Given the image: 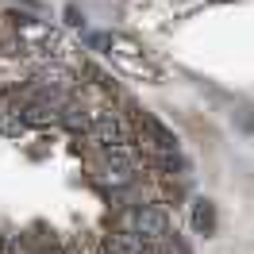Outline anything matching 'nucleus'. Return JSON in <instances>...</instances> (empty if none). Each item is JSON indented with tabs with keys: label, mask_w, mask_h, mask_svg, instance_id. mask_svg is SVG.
Masks as SVG:
<instances>
[{
	"label": "nucleus",
	"mask_w": 254,
	"mask_h": 254,
	"mask_svg": "<svg viewBox=\"0 0 254 254\" xmlns=\"http://www.w3.org/2000/svg\"><path fill=\"white\" fill-rule=\"evenodd\" d=\"M89 43L93 47H100L104 54H108L112 62L124 69L127 77H139V81H150V85H158L166 73H162V65L146 54L135 39H127V35H120V31H108V35H89Z\"/></svg>",
	"instance_id": "nucleus-1"
},
{
	"label": "nucleus",
	"mask_w": 254,
	"mask_h": 254,
	"mask_svg": "<svg viewBox=\"0 0 254 254\" xmlns=\"http://www.w3.org/2000/svg\"><path fill=\"white\" fill-rule=\"evenodd\" d=\"M112 231H131L139 235L146 247H154L162 239H170V216L162 212L158 204H131L127 212L116 216V227Z\"/></svg>",
	"instance_id": "nucleus-2"
},
{
	"label": "nucleus",
	"mask_w": 254,
	"mask_h": 254,
	"mask_svg": "<svg viewBox=\"0 0 254 254\" xmlns=\"http://www.w3.org/2000/svg\"><path fill=\"white\" fill-rule=\"evenodd\" d=\"M12 35H16L19 43V54H47L58 62V54H62V35L54 31L50 23L35 16H16L12 19Z\"/></svg>",
	"instance_id": "nucleus-3"
},
{
	"label": "nucleus",
	"mask_w": 254,
	"mask_h": 254,
	"mask_svg": "<svg viewBox=\"0 0 254 254\" xmlns=\"http://www.w3.org/2000/svg\"><path fill=\"white\" fill-rule=\"evenodd\" d=\"M104 251L108 254H146V243L139 235H131V231H112Z\"/></svg>",
	"instance_id": "nucleus-4"
},
{
	"label": "nucleus",
	"mask_w": 254,
	"mask_h": 254,
	"mask_svg": "<svg viewBox=\"0 0 254 254\" xmlns=\"http://www.w3.org/2000/svg\"><path fill=\"white\" fill-rule=\"evenodd\" d=\"M192 227L200 231V235H212L216 231V212L208 200H196V212H192Z\"/></svg>",
	"instance_id": "nucleus-5"
},
{
	"label": "nucleus",
	"mask_w": 254,
	"mask_h": 254,
	"mask_svg": "<svg viewBox=\"0 0 254 254\" xmlns=\"http://www.w3.org/2000/svg\"><path fill=\"white\" fill-rule=\"evenodd\" d=\"M65 16H69V23H73V27H85V16H81L77 8H65Z\"/></svg>",
	"instance_id": "nucleus-6"
},
{
	"label": "nucleus",
	"mask_w": 254,
	"mask_h": 254,
	"mask_svg": "<svg viewBox=\"0 0 254 254\" xmlns=\"http://www.w3.org/2000/svg\"><path fill=\"white\" fill-rule=\"evenodd\" d=\"M166 4H177V8H196V4H204V0H166Z\"/></svg>",
	"instance_id": "nucleus-7"
}]
</instances>
